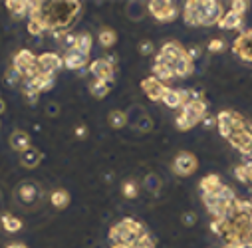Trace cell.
Returning <instances> with one entry per match:
<instances>
[{
  "label": "cell",
  "instance_id": "obj_1",
  "mask_svg": "<svg viewBox=\"0 0 252 248\" xmlns=\"http://www.w3.org/2000/svg\"><path fill=\"white\" fill-rule=\"evenodd\" d=\"M80 10L82 4L76 0H70V2H30V16L40 18L46 30L54 34V38H60L64 34V28L74 22Z\"/></svg>",
  "mask_w": 252,
  "mask_h": 248
},
{
  "label": "cell",
  "instance_id": "obj_2",
  "mask_svg": "<svg viewBox=\"0 0 252 248\" xmlns=\"http://www.w3.org/2000/svg\"><path fill=\"white\" fill-rule=\"evenodd\" d=\"M143 234H147L145 226L137 222L135 218H123L109 230V240L111 244H127L133 246Z\"/></svg>",
  "mask_w": 252,
  "mask_h": 248
},
{
  "label": "cell",
  "instance_id": "obj_3",
  "mask_svg": "<svg viewBox=\"0 0 252 248\" xmlns=\"http://www.w3.org/2000/svg\"><path fill=\"white\" fill-rule=\"evenodd\" d=\"M205 113H207V103L203 99H193L181 107V113L175 121V125L179 131H187V129L195 127L199 121H203Z\"/></svg>",
  "mask_w": 252,
  "mask_h": 248
},
{
  "label": "cell",
  "instance_id": "obj_4",
  "mask_svg": "<svg viewBox=\"0 0 252 248\" xmlns=\"http://www.w3.org/2000/svg\"><path fill=\"white\" fill-rule=\"evenodd\" d=\"M215 4V0H193V2H187L183 8V18L189 26H207L209 20V12Z\"/></svg>",
  "mask_w": 252,
  "mask_h": 248
},
{
  "label": "cell",
  "instance_id": "obj_5",
  "mask_svg": "<svg viewBox=\"0 0 252 248\" xmlns=\"http://www.w3.org/2000/svg\"><path fill=\"white\" fill-rule=\"evenodd\" d=\"M217 127L224 139H230L232 135L246 129V121L242 119V115H238L234 111H220L217 115Z\"/></svg>",
  "mask_w": 252,
  "mask_h": 248
},
{
  "label": "cell",
  "instance_id": "obj_6",
  "mask_svg": "<svg viewBox=\"0 0 252 248\" xmlns=\"http://www.w3.org/2000/svg\"><path fill=\"white\" fill-rule=\"evenodd\" d=\"M62 66H64V58L56 52H44L36 58V68L42 76H54Z\"/></svg>",
  "mask_w": 252,
  "mask_h": 248
},
{
  "label": "cell",
  "instance_id": "obj_7",
  "mask_svg": "<svg viewBox=\"0 0 252 248\" xmlns=\"http://www.w3.org/2000/svg\"><path fill=\"white\" fill-rule=\"evenodd\" d=\"M36 58H38V56H34V52H30V50H20V52L14 56V68L22 74L24 80L34 78V76L38 74Z\"/></svg>",
  "mask_w": 252,
  "mask_h": 248
},
{
  "label": "cell",
  "instance_id": "obj_8",
  "mask_svg": "<svg viewBox=\"0 0 252 248\" xmlns=\"http://www.w3.org/2000/svg\"><path fill=\"white\" fill-rule=\"evenodd\" d=\"M147 8H149L151 16L159 22H171V20H175V16L179 12L177 6L173 2H169V0H151Z\"/></svg>",
  "mask_w": 252,
  "mask_h": 248
},
{
  "label": "cell",
  "instance_id": "obj_9",
  "mask_svg": "<svg viewBox=\"0 0 252 248\" xmlns=\"http://www.w3.org/2000/svg\"><path fill=\"white\" fill-rule=\"evenodd\" d=\"M199 163H197V157L193 153H187V151H181L175 161H173V171L179 175V177H189L197 171Z\"/></svg>",
  "mask_w": 252,
  "mask_h": 248
},
{
  "label": "cell",
  "instance_id": "obj_10",
  "mask_svg": "<svg viewBox=\"0 0 252 248\" xmlns=\"http://www.w3.org/2000/svg\"><path fill=\"white\" fill-rule=\"evenodd\" d=\"M185 54H187V50L179 42H167V44H163V48H161L159 56L155 58V62H161V64H167L169 68H173L175 62Z\"/></svg>",
  "mask_w": 252,
  "mask_h": 248
},
{
  "label": "cell",
  "instance_id": "obj_11",
  "mask_svg": "<svg viewBox=\"0 0 252 248\" xmlns=\"http://www.w3.org/2000/svg\"><path fill=\"white\" fill-rule=\"evenodd\" d=\"M90 74L95 76V80H103V82H113V72H115V66L107 58H99V60H94L90 62V68H88Z\"/></svg>",
  "mask_w": 252,
  "mask_h": 248
},
{
  "label": "cell",
  "instance_id": "obj_12",
  "mask_svg": "<svg viewBox=\"0 0 252 248\" xmlns=\"http://www.w3.org/2000/svg\"><path fill=\"white\" fill-rule=\"evenodd\" d=\"M24 84V93H42V92H48L54 88V76H42V74H36L34 78H28L22 82Z\"/></svg>",
  "mask_w": 252,
  "mask_h": 248
},
{
  "label": "cell",
  "instance_id": "obj_13",
  "mask_svg": "<svg viewBox=\"0 0 252 248\" xmlns=\"http://www.w3.org/2000/svg\"><path fill=\"white\" fill-rule=\"evenodd\" d=\"M141 90H143V93H145L151 101H163V95H165V92H167V86H165L163 82H159L155 76H151V78H145V80L141 82Z\"/></svg>",
  "mask_w": 252,
  "mask_h": 248
},
{
  "label": "cell",
  "instance_id": "obj_14",
  "mask_svg": "<svg viewBox=\"0 0 252 248\" xmlns=\"http://www.w3.org/2000/svg\"><path fill=\"white\" fill-rule=\"evenodd\" d=\"M232 52L242 58L244 62H252V30L244 32L242 36H238L232 44Z\"/></svg>",
  "mask_w": 252,
  "mask_h": 248
},
{
  "label": "cell",
  "instance_id": "obj_15",
  "mask_svg": "<svg viewBox=\"0 0 252 248\" xmlns=\"http://www.w3.org/2000/svg\"><path fill=\"white\" fill-rule=\"evenodd\" d=\"M228 143H230L232 147H236L244 157H250V155H252V133H250L248 129H244V131L232 135V137L228 139Z\"/></svg>",
  "mask_w": 252,
  "mask_h": 248
},
{
  "label": "cell",
  "instance_id": "obj_16",
  "mask_svg": "<svg viewBox=\"0 0 252 248\" xmlns=\"http://www.w3.org/2000/svg\"><path fill=\"white\" fill-rule=\"evenodd\" d=\"M88 62H90V56L88 54H82L76 48L70 50V52H66V56H64V66L68 70H82V68L88 66Z\"/></svg>",
  "mask_w": 252,
  "mask_h": 248
},
{
  "label": "cell",
  "instance_id": "obj_17",
  "mask_svg": "<svg viewBox=\"0 0 252 248\" xmlns=\"http://www.w3.org/2000/svg\"><path fill=\"white\" fill-rule=\"evenodd\" d=\"M38 195H40L38 187H36L34 183H30V181L22 183L20 187H18V191H16V197H18V201H20L22 205H32V203H36Z\"/></svg>",
  "mask_w": 252,
  "mask_h": 248
},
{
  "label": "cell",
  "instance_id": "obj_18",
  "mask_svg": "<svg viewBox=\"0 0 252 248\" xmlns=\"http://www.w3.org/2000/svg\"><path fill=\"white\" fill-rule=\"evenodd\" d=\"M171 70H173V76H175V78H189V76L193 74V70H195L193 60L185 54V56H181V58L175 62Z\"/></svg>",
  "mask_w": 252,
  "mask_h": 248
},
{
  "label": "cell",
  "instance_id": "obj_19",
  "mask_svg": "<svg viewBox=\"0 0 252 248\" xmlns=\"http://www.w3.org/2000/svg\"><path fill=\"white\" fill-rule=\"evenodd\" d=\"M8 143H10V147H12L14 151L22 153V151H26V149L30 147V135H28L26 131H22V129H16V131L10 135Z\"/></svg>",
  "mask_w": 252,
  "mask_h": 248
},
{
  "label": "cell",
  "instance_id": "obj_20",
  "mask_svg": "<svg viewBox=\"0 0 252 248\" xmlns=\"http://www.w3.org/2000/svg\"><path fill=\"white\" fill-rule=\"evenodd\" d=\"M40 161H42V153H40L36 147H32V145H30L26 151L20 153V163H22V167H26V169L38 167Z\"/></svg>",
  "mask_w": 252,
  "mask_h": 248
},
{
  "label": "cell",
  "instance_id": "obj_21",
  "mask_svg": "<svg viewBox=\"0 0 252 248\" xmlns=\"http://www.w3.org/2000/svg\"><path fill=\"white\" fill-rule=\"evenodd\" d=\"M163 103L171 109L183 107L185 105V97H183V90H175V88H167L165 95H163Z\"/></svg>",
  "mask_w": 252,
  "mask_h": 248
},
{
  "label": "cell",
  "instance_id": "obj_22",
  "mask_svg": "<svg viewBox=\"0 0 252 248\" xmlns=\"http://www.w3.org/2000/svg\"><path fill=\"white\" fill-rule=\"evenodd\" d=\"M240 24H242V16L232 12V10H228L226 14H222V18H220V22L217 26L222 28V30H236V28H240Z\"/></svg>",
  "mask_w": 252,
  "mask_h": 248
},
{
  "label": "cell",
  "instance_id": "obj_23",
  "mask_svg": "<svg viewBox=\"0 0 252 248\" xmlns=\"http://www.w3.org/2000/svg\"><path fill=\"white\" fill-rule=\"evenodd\" d=\"M199 187H201V193H217L222 187V183H220L219 175H207V177L201 179Z\"/></svg>",
  "mask_w": 252,
  "mask_h": 248
},
{
  "label": "cell",
  "instance_id": "obj_24",
  "mask_svg": "<svg viewBox=\"0 0 252 248\" xmlns=\"http://www.w3.org/2000/svg\"><path fill=\"white\" fill-rule=\"evenodd\" d=\"M6 8L14 18H22L26 12H30V2H26V0H8Z\"/></svg>",
  "mask_w": 252,
  "mask_h": 248
},
{
  "label": "cell",
  "instance_id": "obj_25",
  "mask_svg": "<svg viewBox=\"0 0 252 248\" xmlns=\"http://www.w3.org/2000/svg\"><path fill=\"white\" fill-rule=\"evenodd\" d=\"M111 90V84L109 82H103V80H94L90 84V93L95 97V99H103Z\"/></svg>",
  "mask_w": 252,
  "mask_h": 248
},
{
  "label": "cell",
  "instance_id": "obj_26",
  "mask_svg": "<svg viewBox=\"0 0 252 248\" xmlns=\"http://www.w3.org/2000/svg\"><path fill=\"white\" fill-rule=\"evenodd\" d=\"M161 177L159 175H155V173H149L145 179H143V189L147 191V193H151V195H159V191H161Z\"/></svg>",
  "mask_w": 252,
  "mask_h": 248
},
{
  "label": "cell",
  "instance_id": "obj_27",
  "mask_svg": "<svg viewBox=\"0 0 252 248\" xmlns=\"http://www.w3.org/2000/svg\"><path fill=\"white\" fill-rule=\"evenodd\" d=\"M107 123L113 129H121V127H125V123H127V115L121 109H113L107 113Z\"/></svg>",
  "mask_w": 252,
  "mask_h": 248
},
{
  "label": "cell",
  "instance_id": "obj_28",
  "mask_svg": "<svg viewBox=\"0 0 252 248\" xmlns=\"http://www.w3.org/2000/svg\"><path fill=\"white\" fill-rule=\"evenodd\" d=\"M153 76L159 80V82H167V80H173V70L167 66V64H161V62H155L153 66Z\"/></svg>",
  "mask_w": 252,
  "mask_h": 248
},
{
  "label": "cell",
  "instance_id": "obj_29",
  "mask_svg": "<svg viewBox=\"0 0 252 248\" xmlns=\"http://www.w3.org/2000/svg\"><path fill=\"white\" fill-rule=\"evenodd\" d=\"M50 201H52V205H54L56 209H66V207L70 205V195H68L66 191L58 189V191H54V193L50 195Z\"/></svg>",
  "mask_w": 252,
  "mask_h": 248
},
{
  "label": "cell",
  "instance_id": "obj_30",
  "mask_svg": "<svg viewBox=\"0 0 252 248\" xmlns=\"http://www.w3.org/2000/svg\"><path fill=\"white\" fill-rule=\"evenodd\" d=\"M0 222H2V226H4L6 232H18V230L22 228V220L16 218L14 215H2Z\"/></svg>",
  "mask_w": 252,
  "mask_h": 248
},
{
  "label": "cell",
  "instance_id": "obj_31",
  "mask_svg": "<svg viewBox=\"0 0 252 248\" xmlns=\"http://www.w3.org/2000/svg\"><path fill=\"white\" fill-rule=\"evenodd\" d=\"M28 32H30L32 38H40V36L46 32V26H44V22H42L40 18L30 16V18H28Z\"/></svg>",
  "mask_w": 252,
  "mask_h": 248
},
{
  "label": "cell",
  "instance_id": "obj_32",
  "mask_svg": "<svg viewBox=\"0 0 252 248\" xmlns=\"http://www.w3.org/2000/svg\"><path fill=\"white\" fill-rule=\"evenodd\" d=\"M92 46H94V38H92V34L84 32V34H80V36H78V42H76V50H80L82 54H88V56H90V52H92Z\"/></svg>",
  "mask_w": 252,
  "mask_h": 248
},
{
  "label": "cell",
  "instance_id": "obj_33",
  "mask_svg": "<svg viewBox=\"0 0 252 248\" xmlns=\"http://www.w3.org/2000/svg\"><path fill=\"white\" fill-rule=\"evenodd\" d=\"M97 40L103 48H111L115 42H117V34L111 30V28H103L99 34H97Z\"/></svg>",
  "mask_w": 252,
  "mask_h": 248
},
{
  "label": "cell",
  "instance_id": "obj_34",
  "mask_svg": "<svg viewBox=\"0 0 252 248\" xmlns=\"http://www.w3.org/2000/svg\"><path fill=\"white\" fill-rule=\"evenodd\" d=\"M58 40V44L64 48L66 52H70V50H74L76 48V42H78V34H70V32H64L60 38H56Z\"/></svg>",
  "mask_w": 252,
  "mask_h": 248
},
{
  "label": "cell",
  "instance_id": "obj_35",
  "mask_svg": "<svg viewBox=\"0 0 252 248\" xmlns=\"http://www.w3.org/2000/svg\"><path fill=\"white\" fill-rule=\"evenodd\" d=\"M137 131H143V133H149L151 129H153V119L147 115V113H143L139 119H137V123L133 125Z\"/></svg>",
  "mask_w": 252,
  "mask_h": 248
},
{
  "label": "cell",
  "instance_id": "obj_36",
  "mask_svg": "<svg viewBox=\"0 0 252 248\" xmlns=\"http://www.w3.org/2000/svg\"><path fill=\"white\" fill-rule=\"evenodd\" d=\"M121 189H123L125 199H137V195H139V187L135 181H125Z\"/></svg>",
  "mask_w": 252,
  "mask_h": 248
},
{
  "label": "cell",
  "instance_id": "obj_37",
  "mask_svg": "<svg viewBox=\"0 0 252 248\" xmlns=\"http://www.w3.org/2000/svg\"><path fill=\"white\" fill-rule=\"evenodd\" d=\"M4 80H6V84L10 86V88H14V86H18L20 82H24V78H22V74L12 66V68H8L6 70V76H4Z\"/></svg>",
  "mask_w": 252,
  "mask_h": 248
},
{
  "label": "cell",
  "instance_id": "obj_38",
  "mask_svg": "<svg viewBox=\"0 0 252 248\" xmlns=\"http://www.w3.org/2000/svg\"><path fill=\"white\" fill-rule=\"evenodd\" d=\"M143 6L139 4V2H131V4H127V14L133 18V20H139L141 16H143Z\"/></svg>",
  "mask_w": 252,
  "mask_h": 248
},
{
  "label": "cell",
  "instance_id": "obj_39",
  "mask_svg": "<svg viewBox=\"0 0 252 248\" xmlns=\"http://www.w3.org/2000/svg\"><path fill=\"white\" fill-rule=\"evenodd\" d=\"M133 248H155V238L151 234H143L135 244Z\"/></svg>",
  "mask_w": 252,
  "mask_h": 248
},
{
  "label": "cell",
  "instance_id": "obj_40",
  "mask_svg": "<svg viewBox=\"0 0 252 248\" xmlns=\"http://www.w3.org/2000/svg\"><path fill=\"white\" fill-rule=\"evenodd\" d=\"M230 4H232L230 10L236 12V14H240V16L248 10V2H246V0H234V2H230Z\"/></svg>",
  "mask_w": 252,
  "mask_h": 248
},
{
  "label": "cell",
  "instance_id": "obj_41",
  "mask_svg": "<svg viewBox=\"0 0 252 248\" xmlns=\"http://www.w3.org/2000/svg\"><path fill=\"white\" fill-rule=\"evenodd\" d=\"M139 52H141L143 56H151V54L155 52V44H153L151 40H141V42H139Z\"/></svg>",
  "mask_w": 252,
  "mask_h": 248
},
{
  "label": "cell",
  "instance_id": "obj_42",
  "mask_svg": "<svg viewBox=\"0 0 252 248\" xmlns=\"http://www.w3.org/2000/svg\"><path fill=\"white\" fill-rule=\"evenodd\" d=\"M181 220H183V224H185V226H195V224H197V215L189 211V213H185V215H183V218H181Z\"/></svg>",
  "mask_w": 252,
  "mask_h": 248
},
{
  "label": "cell",
  "instance_id": "obj_43",
  "mask_svg": "<svg viewBox=\"0 0 252 248\" xmlns=\"http://www.w3.org/2000/svg\"><path fill=\"white\" fill-rule=\"evenodd\" d=\"M201 54H203V52H201V46H189V48H187V56L191 58L193 62H195L197 58H201Z\"/></svg>",
  "mask_w": 252,
  "mask_h": 248
},
{
  "label": "cell",
  "instance_id": "obj_44",
  "mask_svg": "<svg viewBox=\"0 0 252 248\" xmlns=\"http://www.w3.org/2000/svg\"><path fill=\"white\" fill-rule=\"evenodd\" d=\"M222 48H224V42H222V40H219V38L211 40V44H209V52H220Z\"/></svg>",
  "mask_w": 252,
  "mask_h": 248
},
{
  "label": "cell",
  "instance_id": "obj_45",
  "mask_svg": "<svg viewBox=\"0 0 252 248\" xmlns=\"http://www.w3.org/2000/svg\"><path fill=\"white\" fill-rule=\"evenodd\" d=\"M46 113L52 115V117H56V115L60 113V105H58V103H48V105H46Z\"/></svg>",
  "mask_w": 252,
  "mask_h": 248
},
{
  "label": "cell",
  "instance_id": "obj_46",
  "mask_svg": "<svg viewBox=\"0 0 252 248\" xmlns=\"http://www.w3.org/2000/svg\"><path fill=\"white\" fill-rule=\"evenodd\" d=\"M74 135H76L78 139H84V137L88 135V127H86V125H76V129H74Z\"/></svg>",
  "mask_w": 252,
  "mask_h": 248
},
{
  "label": "cell",
  "instance_id": "obj_47",
  "mask_svg": "<svg viewBox=\"0 0 252 248\" xmlns=\"http://www.w3.org/2000/svg\"><path fill=\"white\" fill-rule=\"evenodd\" d=\"M24 95H26V101L30 105H36L38 103V93H24Z\"/></svg>",
  "mask_w": 252,
  "mask_h": 248
},
{
  "label": "cell",
  "instance_id": "obj_48",
  "mask_svg": "<svg viewBox=\"0 0 252 248\" xmlns=\"http://www.w3.org/2000/svg\"><path fill=\"white\" fill-rule=\"evenodd\" d=\"M203 123H205L207 127H213V125H217V117H205Z\"/></svg>",
  "mask_w": 252,
  "mask_h": 248
},
{
  "label": "cell",
  "instance_id": "obj_49",
  "mask_svg": "<svg viewBox=\"0 0 252 248\" xmlns=\"http://www.w3.org/2000/svg\"><path fill=\"white\" fill-rule=\"evenodd\" d=\"M224 248H246L244 244H240V242H226L224 244Z\"/></svg>",
  "mask_w": 252,
  "mask_h": 248
},
{
  "label": "cell",
  "instance_id": "obj_50",
  "mask_svg": "<svg viewBox=\"0 0 252 248\" xmlns=\"http://www.w3.org/2000/svg\"><path fill=\"white\" fill-rule=\"evenodd\" d=\"M6 248H28L26 244H22V242H10Z\"/></svg>",
  "mask_w": 252,
  "mask_h": 248
},
{
  "label": "cell",
  "instance_id": "obj_51",
  "mask_svg": "<svg viewBox=\"0 0 252 248\" xmlns=\"http://www.w3.org/2000/svg\"><path fill=\"white\" fill-rule=\"evenodd\" d=\"M6 111V103H4V99H0V115H2Z\"/></svg>",
  "mask_w": 252,
  "mask_h": 248
},
{
  "label": "cell",
  "instance_id": "obj_52",
  "mask_svg": "<svg viewBox=\"0 0 252 248\" xmlns=\"http://www.w3.org/2000/svg\"><path fill=\"white\" fill-rule=\"evenodd\" d=\"M111 248H133V246H127V244H111Z\"/></svg>",
  "mask_w": 252,
  "mask_h": 248
},
{
  "label": "cell",
  "instance_id": "obj_53",
  "mask_svg": "<svg viewBox=\"0 0 252 248\" xmlns=\"http://www.w3.org/2000/svg\"><path fill=\"white\" fill-rule=\"evenodd\" d=\"M248 131H250V133H252V123H250V127H248Z\"/></svg>",
  "mask_w": 252,
  "mask_h": 248
},
{
  "label": "cell",
  "instance_id": "obj_54",
  "mask_svg": "<svg viewBox=\"0 0 252 248\" xmlns=\"http://www.w3.org/2000/svg\"><path fill=\"white\" fill-rule=\"evenodd\" d=\"M0 127H2V121H0Z\"/></svg>",
  "mask_w": 252,
  "mask_h": 248
}]
</instances>
